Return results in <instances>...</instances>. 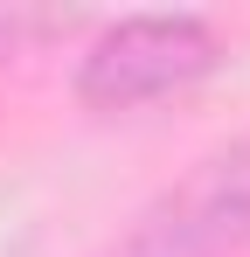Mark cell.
I'll list each match as a JSON object with an SVG mask.
<instances>
[{
	"instance_id": "cell-1",
	"label": "cell",
	"mask_w": 250,
	"mask_h": 257,
	"mask_svg": "<svg viewBox=\"0 0 250 257\" xmlns=\"http://www.w3.org/2000/svg\"><path fill=\"white\" fill-rule=\"evenodd\" d=\"M208 70H215V28L202 14H139V21H118L83 56L77 97L97 111H132L167 90L202 84Z\"/></svg>"
},
{
	"instance_id": "cell-2",
	"label": "cell",
	"mask_w": 250,
	"mask_h": 257,
	"mask_svg": "<svg viewBox=\"0 0 250 257\" xmlns=\"http://www.w3.org/2000/svg\"><path fill=\"white\" fill-rule=\"evenodd\" d=\"M250 250V139L174 181L111 257H236Z\"/></svg>"
},
{
	"instance_id": "cell-3",
	"label": "cell",
	"mask_w": 250,
	"mask_h": 257,
	"mask_svg": "<svg viewBox=\"0 0 250 257\" xmlns=\"http://www.w3.org/2000/svg\"><path fill=\"white\" fill-rule=\"evenodd\" d=\"M14 35H21V21H7V14H0V49H14Z\"/></svg>"
}]
</instances>
